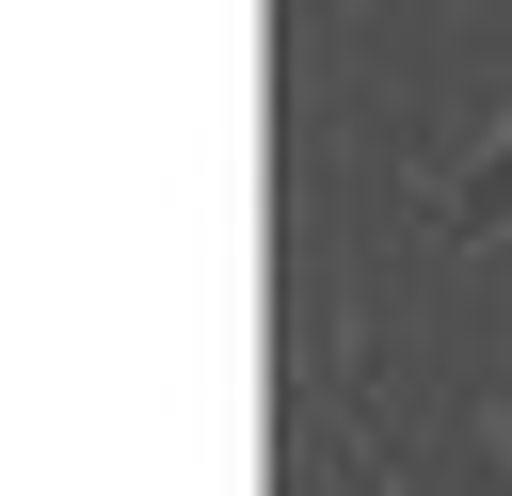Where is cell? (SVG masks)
I'll return each instance as SVG.
<instances>
[{
  "label": "cell",
  "instance_id": "cell-1",
  "mask_svg": "<svg viewBox=\"0 0 512 496\" xmlns=\"http://www.w3.org/2000/svg\"><path fill=\"white\" fill-rule=\"evenodd\" d=\"M480 208H512V144H496V160H480Z\"/></svg>",
  "mask_w": 512,
  "mask_h": 496
}]
</instances>
